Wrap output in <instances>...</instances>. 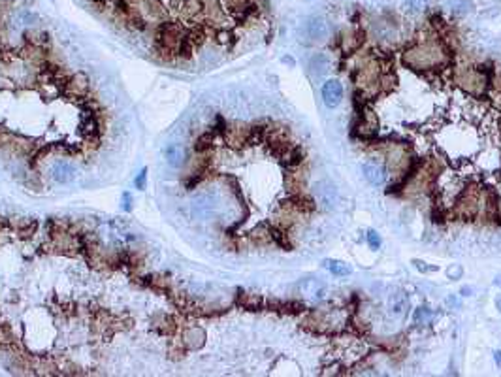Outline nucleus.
I'll use <instances>...</instances> for the list:
<instances>
[{"label": "nucleus", "mask_w": 501, "mask_h": 377, "mask_svg": "<svg viewBox=\"0 0 501 377\" xmlns=\"http://www.w3.org/2000/svg\"><path fill=\"white\" fill-rule=\"evenodd\" d=\"M450 57L437 42H422L411 46L403 53V64L413 70H435L448 64Z\"/></svg>", "instance_id": "nucleus-1"}, {"label": "nucleus", "mask_w": 501, "mask_h": 377, "mask_svg": "<svg viewBox=\"0 0 501 377\" xmlns=\"http://www.w3.org/2000/svg\"><path fill=\"white\" fill-rule=\"evenodd\" d=\"M478 212V191L475 187L463 188L456 198L454 213L458 219L471 221Z\"/></svg>", "instance_id": "nucleus-2"}, {"label": "nucleus", "mask_w": 501, "mask_h": 377, "mask_svg": "<svg viewBox=\"0 0 501 377\" xmlns=\"http://www.w3.org/2000/svg\"><path fill=\"white\" fill-rule=\"evenodd\" d=\"M456 83L471 94H482L486 83H488V78H486L484 72L477 70V68H463L456 74Z\"/></svg>", "instance_id": "nucleus-3"}, {"label": "nucleus", "mask_w": 501, "mask_h": 377, "mask_svg": "<svg viewBox=\"0 0 501 377\" xmlns=\"http://www.w3.org/2000/svg\"><path fill=\"white\" fill-rule=\"evenodd\" d=\"M298 292L307 300H322L326 296V285L319 279H302L298 283Z\"/></svg>", "instance_id": "nucleus-4"}, {"label": "nucleus", "mask_w": 501, "mask_h": 377, "mask_svg": "<svg viewBox=\"0 0 501 377\" xmlns=\"http://www.w3.org/2000/svg\"><path fill=\"white\" fill-rule=\"evenodd\" d=\"M322 100L328 108H336L343 100V85L337 79H328L322 85Z\"/></svg>", "instance_id": "nucleus-5"}, {"label": "nucleus", "mask_w": 501, "mask_h": 377, "mask_svg": "<svg viewBox=\"0 0 501 377\" xmlns=\"http://www.w3.org/2000/svg\"><path fill=\"white\" fill-rule=\"evenodd\" d=\"M362 172H364V177L371 183V185H383L386 181V168L379 162H366L362 166Z\"/></svg>", "instance_id": "nucleus-6"}, {"label": "nucleus", "mask_w": 501, "mask_h": 377, "mask_svg": "<svg viewBox=\"0 0 501 377\" xmlns=\"http://www.w3.org/2000/svg\"><path fill=\"white\" fill-rule=\"evenodd\" d=\"M388 307H390V311L396 317H403L409 309V296L401 291L394 292L390 296V300H388Z\"/></svg>", "instance_id": "nucleus-7"}, {"label": "nucleus", "mask_w": 501, "mask_h": 377, "mask_svg": "<svg viewBox=\"0 0 501 377\" xmlns=\"http://www.w3.org/2000/svg\"><path fill=\"white\" fill-rule=\"evenodd\" d=\"M306 31L309 34V38L313 40H322L328 34V25L322 17H311L306 23Z\"/></svg>", "instance_id": "nucleus-8"}, {"label": "nucleus", "mask_w": 501, "mask_h": 377, "mask_svg": "<svg viewBox=\"0 0 501 377\" xmlns=\"http://www.w3.org/2000/svg\"><path fill=\"white\" fill-rule=\"evenodd\" d=\"M51 175H53V179L57 183H70L74 179V175H76V170L66 162H57L51 168Z\"/></svg>", "instance_id": "nucleus-9"}, {"label": "nucleus", "mask_w": 501, "mask_h": 377, "mask_svg": "<svg viewBox=\"0 0 501 377\" xmlns=\"http://www.w3.org/2000/svg\"><path fill=\"white\" fill-rule=\"evenodd\" d=\"M322 268L328 270L330 274L336 275V277H347V275H351V268H349V264H345L343 260L326 259V260H322Z\"/></svg>", "instance_id": "nucleus-10"}, {"label": "nucleus", "mask_w": 501, "mask_h": 377, "mask_svg": "<svg viewBox=\"0 0 501 377\" xmlns=\"http://www.w3.org/2000/svg\"><path fill=\"white\" fill-rule=\"evenodd\" d=\"M317 195H319V200L326 208H332V206L336 204V188L332 187L330 183H326V181L317 185Z\"/></svg>", "instance_id": "nucleus-11"}, {"label": "nucleus", "mask_w": 501, "mask_h": 377, "mask_svg": "<svg viewBox=\"0 0 501 377\" xmlns=\"http://www.w3.org/2000/svg\"><path fill=\"white\" fill-rule=\"evenodd\" d=\"M164 157H166V160H168V164H172L173 168H179V166L183 164V160H185V151H183V147H179V145L170 143V145L164 149Z\"/></svg>", "instance_id": "nucleus-12"}, {"label": "nucleus", "mask_w": 501, "mask_h": 377, "mask_svg": "<svg viewBox=\"0 0 501 377\" xmlns=\"http://www.w3.org/2000/svg\"><path fill=\"white\" fill-rule=\"evenodd\" d=\"M237 304L243 306L245 309H259L260 304H262V298L257 296V294H249V292H239L237 294Z\"/></svg>", "instance_id": "nucleus-13"}, {"label": "nucleus", "mask_w": 501, "mask_h": 377, "mask_svg": "<svg viewBox=\"0 0 501 377\" xmlns=\"http://www.w3.org/2000/svg\"><path fill=\"white\" fill-rule=\"evenodd\" d=\"M431 319H433V313H431V309H428V307H418L415 311V315H413V321L416 324H430Z\"/></svg>", "instance_id": "nucleus-14"}, {"label": "nucleus", "mask_w": 501, "mask_h": 377, "mask_svg": "<svg viewBox=\"0 0 501 377\" xmlns=\"http://www.w3.org/2000/svg\"><path fill=\"white\" fill-rule=\"evenodd\" d=\"M211 141H213L211 134H202V136L198 138V141H196L194 149L198 151V153H204L205 149H209V147H211Z\"/></svg>", "instance_id": "nucleus-15"}, {"label": "nucleus", "mask_w": 501, "mask_h": 377, "mask_svg": "<svg viewBox=\"0 0 501 377\" xmlns=\"http://www.w3.org/2000/svg\"><path fill=\"white\" fill-rule=\"evenodd\" d=\"M366 240H368V245L373 249V251H377V249L381 247V236L377 234L375 230H368V232H366Z\"/></svg>", "instance_id": "nucleus-16"}, {"label": "nucleus", "mask_w": 501, "mask_h": 377, "mask_svg": "<svg viewBox=\"0 0 501 377\" xmlns=\"http://www.w3.org/2000/svg\"><path fill=\"white\" fill-rule=\"evenodd\" d=\"M462 274H463L462 266H456V264H452V266L446 270V275H448V279H458V277H462Z\"/></svg>", "instance_id": "nucleus-17"}, {"label": "nucleus", "mask_w": 501, "mask_h": 377, "mask_svg": "<svg viewBox=\"0 0 501 377\" xmlns=\"http://www.w3.org/2000/svg\"><path fill=\"white\" fill-rule=\"evenodd\" d=\"M145 177H147V170L143 168V170L138 173V177L134 179V185H136V188H140V191H141V188H145Z\"/></svg>", "instance_id": "nucleus-18"}, {"label": "nucleus", "mask_w": 501, "mask_h": 377, "mask_svg": "<svg viewBox=\"0 0 501 377\" xmlns=\"http://www.w3.org/2000/svg\"><path fill=\"white\" fill-rule=\"evenodd\" d=\"M413 264H415V268H418L420 272H437V268L435 266H428V264H424L420 260H413Z\"/></svg>", "instance_id": "nucleus-19"}, {"label": "nucleus", "mask_w": 501, "mask_h": 377, "mask_svg": "<svg viewBox=\"0 0 501 377\" xmlns=\"http://www.w3.org/2000/svg\"><path fill=\"white\" fill-rule=\"evenodd\" d=\"M123 202H125V204H123V210H125V212H130L132 206H130V195H128V193L123 195Z\"/></svg>", "instance_id": "nucleus-20"}, {"label": "nucleus", "mask_w": 501, "mask_h": 377, "mask_svg": "<svg viewBox=\"0 0 501 377\" xmlns=\"http://www.w3.org/2000/svg\"><path fill=\"white\" fill-rule=\"evenodd\" d=\"M493 358H495V364H497V368H501V353H499V351H495V353H493Z\"/></svg>", "instance_id": "nucleus-21"}, {"label": "nucleus", "mask_w": 501, "mask_h": 377, "mask_svg": "<svg viewBox=\"0 0 501 377\" xmlns=\"http://www.w3.org/2000/svg\"><path fill=\"white\" fill-rule=\"evenodd\" d=\"M495 306H497V309L501 311V294L497 296V300H495Z\"/></svg>", "instance_id": "nucleus-22"}]
</instances>
